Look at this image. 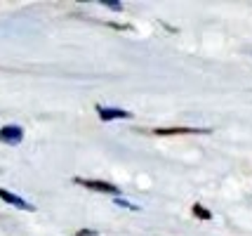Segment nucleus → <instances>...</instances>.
<instances>
[{"instance_id": "nucleus-1", "label": "nucleus", "mask_w": 252, "mask_h": 236, "mask_svg": "<svg viewBox=\"0 0 252 236\" xmlns=\"http://www.w3.org/2000/svg\"><path fill=\"white\" fill-rule=\"evenodd\" d=\"M76 184L85 187V189H92V191H101V194H118V187L116 184H109V182H101V180H85V177H73Z\"/></svg>"}, {"instance_id": "nucleus-2", "label": "nucleus", "mask_w": 252, "mask_h": 236, "mask_svg": "<svg viewBox=\"0 0 252 236\" xmlns=\"http://www.w3.org/2000/svg\"><path fill=\"white\" fill-rule=\"evenodd\" d=\"M24 139V130L19 125H5L0 128V142L2 144H19Z\"/></svg>"}, {"instance_id": "nucleus-3", "label": "nucleus", "mask_w": 252, "mask_h": 236, "mask_svg": "<svg viewBox=\"0 0 252 236\" xmlns=\"http://www.w3.org/2000/svg\"><path fill=\"white\" fill-rule=\"evenodd\" d=\"M205 128H156L154 135H208Z\"/></svg>"}, {"instance_id": "nucleus-4", "label": "nucleus", "mask_w": 252, "mask_h": 236, "mask_svg": "<svg viewBox=\"0 0 252 236\" xmlns=\"http://www.w3.org/2000/svg\"><path fill=\"white\" fill-rule=\"evenodd\" d=\"M0 199L5 203H10V205H17V208H22V210H35L29 201H24L22 196H17V194H12L7 189H0Z\"/></svg>"}, {"instance_id": "nucleus-5", "label": "nucleus", "mask_w": 252, "mask_h": 236, "mask_svg": "<svg viewBox=\"0 0 252 236\" xmlns=\"http://www.w3.org/2000/svg\"><path fill=\"white\" fill-rule=\"evenodd\" d=\"M97 113L101 121H116V118H132L130 111L125 109H109V106H97Z\"/></svg>"}, {"instance_id": "nucleus-6", "label": "nucleus", "mask_w": 252, "mask_h": 236, "mask_svg": "<svg viewBox=\"0 0 252 236\" xmlns=\"http://www.w3.org/2000/svg\"><path fill=\"white\" fill-rule=\"evenodd\" d=\"M193 215H196L198 220H210V217H212V213H210V210H205L200 203H196V205H193Z\"/></svg>"}, {"instance_id": "nucleus-7", "label": "nucleus", "mask_w": 252, "mask_h": 236, "mask_svg": "<svg viewBox=\"0 0 252 236\" xmlns=\"http://www.w3.org/2000/svg\"><path fill=\"white\" fill-rule=\"evenodd\" d=\"M78 236H99V234L92 232V229H83V232H78Z\"/></svg>"}, {"instance_id": "nucleus-8", "label": "nucleus", "mask_w": 252, "mask_h": 236, "mask_svg": "<svg viewBox=\"0 0 252 236\" xmlns=\"http://www.w3.org/2000/svg\"><path fill=\"white\" fill-rule=\"evenodd\" d=\"M118 205H123V208H132V210H137V205H130L127 201H118Z\"/></svg>"}]
</instances>
